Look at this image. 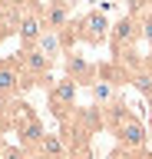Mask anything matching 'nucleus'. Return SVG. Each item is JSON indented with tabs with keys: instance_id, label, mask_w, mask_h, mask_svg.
Returning a JSON list of instances; mask_svg holds the SVG:
<instances>
[{
	"instance_id": "nucleus-6",
	"label": "nucleus",
	"mask_w": 152,
	"mask_h": 159,
	"mask_svg": "<svg viewBox=\"0 0 152 159\" xmlns=\"http://www.w3.org/2000/svg\"><path fill=\"white\" fill-rule=\"evenodd\" d=\"M43 30H46V23H43V7L40 3L30 7V10H20V17H17V37H20L23 50L37 47V40L43 37Z\"/></svg>"
},
{
	"instance_id": "nucleus-19",
	"label": "nucleus",
	"mask_w": 152,
	"mask_h": 159,
	"mask_svg": "<svg viewBox=\"0 0 152 159\" xmlns=\"http://www.w3.org/2000/svg\"><path fill=\"white\" fill-rule=\"evenodd\" d=\"M149 10H152V7H149Z\"/></svg>"
},
{
	"instance_id": "nucleus-9",
	"label": "nucleus",
	"mask_w": 152,
	"mask_h": 159,
	"mask_svg": "<svg viewBox=\"0 0 152 159\" xmlns=\"http://www.w3.org/2000/svg\"><path fill=\"white\" fill-rule=\"evenodd\" d=\"M40 7H43V23H46V30H56V33H60V30L73 20V7L66 0H46Z\"/></svg>"
},
{
	"instance_id": "nucleus-10",
	"label": "nucleus",
	"mask_w": 152,
	"mask_h": 159,
	"mask_svg": "<svg viewBox=\"0 0 152 159\" xmlns=\"http://www.w3.org/2000/svg\"><path fill=\"white\" fill-rule=\"evenodd\" d=\"M89 93H93V106H99V109L119 103V83H112V80H106V76H96Z\"/></svg>"
},
{
	"instance_id": "nucleus-17",
	"label": "nucleus",
	"mask_w": 152,
	"mask_h": 159,
	"mask_svg": "<svg viewBox=\"0 0 152 159\" xmlns=\"http://www.w3.org/2000/svg\"><path fill=\"white\" fill-rule=\"evenodd\" d=\"M3 149H7V143H3V136H0V156H3Z\"/></svg>"
},
{
	"instance_id": "nucleus-7",
	"label": "nucleus",
	"mask_w": 152,
	"mask_h": 159,
	"mask_svg": "<svg viewBox=\"0 0 152 159\" xmlns=\"http://www.w3.org/2000/svg\"><path fill=\"white\" fill-rule=\"evenodd\" d=\"M63 70H66V80H73L76 86H93V83H96V73H99V70L93 66L86 57H80L76 50L63 53Z\"/></svg>"
},
{
	"instance_id": "nucleus-15",
	"label": "nucleus",
	"mask_w": 152,
	"mask_h": 159,
	"mask_svg": "<svg viewBox=\"0 0 152 159\" xmlns=\"http://www.w3.org/2000/svg\"><path fill=\"white\" fill-rule=\"evenodd\" d=\"M0 159H33V152H30V149H23V146H7Z\"/></svg>"
},
{
	"instance_id": "nucleus-5",
	"label": "nucleus",
	"mask_w": 152,
	"mask_h": 159,
	"mask_svg": "<svg viewBox=\"0 0 152 159\" xmlns=\"http://www.w3.org/2000/svg\"><path fill=\"white\" fill-rule=\"evenodd\" d=\"M46 106H50V113L60 123H66V119L76 113V83L73 80H56V83H50V89H46Z\"/></svg>"
},
{
	"instance_id": "nucleus-13",
	"label": "nucleus",
	"mask_w": 152,
	"mask_h": 159,
	"mask_svg": "<svg viewBox=\"0 0 152 159\" xmlns=\"http://www.w3.org/2000/svg\"><path fill=\"white\" fill-rule=\"evenodd\" d=\"M139 33H142V40L149 43V50H152V10H145L139 17Z\"/></svg>"
},
{
	"instance_id": "nucleus-8",
	"label": "nucleus",
	"mask_w": 152,
	"mask_h": 159,
	"mask_svg": "<svg viewBox=\"0 0 152 159\" xmlns=\"http://www.w3.org/2000/svg\"><path fill=\"white\" fill-rule=\"evenodd\" d=\"M20 93H23V80H20V70H17L13 57L0 60V99L10 103V99H17Z\"/></svg>"
},
{
	"instance_id": "nucleus-1",
	"label": "nucleus",
	"mask_w": 152,
	"mask_h": 159,
	"mask_svg": "<svg viewBox=\"0 0 152 159\" xmlns=\"http://www.w3.org/2000/svg\"><path fill=\"white\" fill-rule=\"evenodd\" d=\"M102 126H109L116 143L126 149H145L149 143V126H142V119L132 116V109H126L122 103H112L102 109Z\"/></svg>"
},
{
	"instance_id": "nucleus-11",
	"label": "nucleus",
	"mask_w": 152,
	"mask_h": 159,
	"mask_svg": "<svg viewBox=\"0 0 152 159\" xmlns=\"http://www.w3.org/2000/svg\"><path fill=\"white\" fill-rule=\"evenodd\" d=\"M33 50H40L50 63L63 60V53H66V47H63V40H60V33H56V30H43V37L37 40V47H33Z\"/></svg>"
},
{
	"instance_id": "nucleus-12",
	"label": "nucleus",
	"mask_w": 152,
	"mask_h": 159,
	"mask_svg": "<svg viewBox=\"0 0 152 159\" xmlns=\"http://www.w3.org/2000/svg\"><path fill=\"white\" fill-rule=\"evenodd\" d=\"M17 17H20V10H0V43L17 33Z\"/></svg>"
},
{
	"instance_id": "nucleus-14",
	"label": "nucleus",
	"mask_w": 152,
	"mask_h": 159,
	"mask_svg": "<svg viewBox=\"0 0 152 159\" xmlns=\"http://www.w3.org/2000/svg\"><path fill=\"white\" fill-rule=\"evenodd\" d=\"M40 0H0V10H30Z\"/></svg>"
},
{
	"instance_id": "nucleus-3",
	"label": "nucleus",
	"mask_w": 152,
	"mask_h": 159,
	"mask_svg": "<svg viewBox=\"0 0 152 159\" xmlns=\"http://www.w3.org/2000/svg\"><path fill=\"white\" fill-rule=\"evenodd\" d=\"M139 40H142V33H139V13H126V17L116 20L112 30H109L112 57H116V60H129Z\"/></svg>"
},
{
	"instance_id": "nucleus-2",
	"label": "nucleus",
	"mask_w": 152,
	"mask_h": 159,
	"mask_svg": "<svg viewBox=\"0 0 152 159\" xmlns=\"http://www.w3.org/2000/svg\"><path fill=\"white\" fill-rule=\"evenodd\" d=\"M13 63H17V70H20V80H23V89H33V86H46L53 76V63L46 57H43L40 50H23L20 53H13Z\"/></svg>"
},
{
	"instance_id": "nucleus-4",
	"label": "nucleus",
	"mask_w": 152,
	"mask_h": 159,
	"mask_svg": "<svg viewBox=\"0 0 152 159\" xmlns=\"http://www.w3.org/2000/svg\"><path fill=\"white\" fill-rule=\"evenodd\" d=\"M109 17L102 10H86L80 20H76V43H86V47H102L109 43Z\"/></svg>"
},
{
	"instance_id": "nucleus-16",
	"label": "nucleus",
	"mask_w": 152,
	"mask_h": 159,
	"mask_svg": "<svg viewBox=\"0 0 152 159\" xmlns=\"http://www.w3.org/2000/svg\"><path fill=\"white\" fill-rule=\"evenodd\" d=\"M149 133H152V103H149Z\"/></svg>"
},
{
	"instance_id": "nucleus-18",
	"label": "nucleus",
	"mask_w": 152,
	"mask_h": 159,
	"mask_svg": "<svg viewBox=\"0 0 152 159\" xmlns=\"http://www.w3.org/2000/svg\"><path fill=\"white\" fill-rule=\"evenodd\" d=\"M109 3H112V0H109Z\"/></svg>"
}]
</instances>
